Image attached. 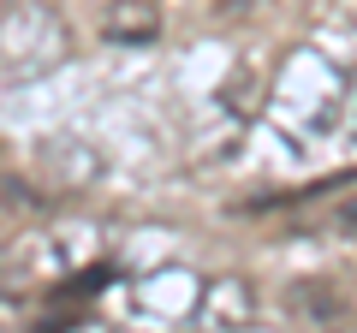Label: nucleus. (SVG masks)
Wrapping results in <instances>:
<instances>
[{"label": "nucleus", "mask_w": 357, "mask_h": 333, "mask_svg": "<svg viewBox=\"0 0 357 333\" xmlns=\"http://www.w3.org/2000/svg\"><path fill=\"white\" fill-rule=\"evenodd\" d=\"M72 54V36H66L60 13L54 6H13V13L0 18V72L6 77H42Z\"/></svg>", "instance_id": "obj_1"}, {"label": "nucleus", "mask_w": 357, "mask_h": 333, "mask_svg": "<svg viewBox=\"0 0 357 333\" xmlns=\"http://www.w3.org/2000/svg\"><path fill=\"white\" fill-rule=\"evenodd\" d=\"M161 36V13H155V0H107L102 13V42L114 48H143V42Z\"/></svg>", "instance_id": "obj_2"}, {"label": "nucleus", "mask_w": 357, "mask_h": 333, "mask_svg": "<svg viewBox=\"0 0 357 333\" xmlns=\"http://www.w3.org/2000/svg\"><path fill=\"white\" fill-rule=\"evenodd\" d=\"M203 321L215 333H244L256 321V292L244 280H215L208 286V304H203Z\"/></svg>", "instance_id": "obj_3"}, {"label": "nucleus", "mask_w": 357, "mask_h": 333, "mask_svg": "<svg viewBox=\"0 0 357 333\" xmlns=\"http://www.w3.org/2000/svg\"><path fill=\"white\" fill-rule=\"evenodd\" d=\"M42 333H119V327H107V321H54Z\"/></svg>", "instance_id": "obj_4"}]
</instances>
